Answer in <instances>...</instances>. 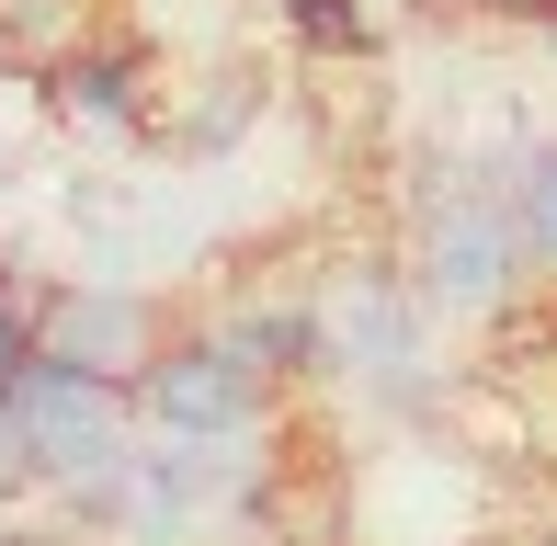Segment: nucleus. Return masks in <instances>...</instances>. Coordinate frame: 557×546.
Segmentation results:
<instances>
[{"label":"nucleus","mask_w":557,"mask_h":546,"mask_svg":"<svg viewBox=\"0 0 557 546\" xmlns=\"http://www.w3.org/2000/svg\"><path fill=\"white\" fill-rule=\"evenodd\" d=\"M546 46H557V23H546Z\"/></svg>","instance_id":"9b49d317"},{"label":"nucleus","mask_w":557,"mask_h":546,"mask_svg":"<svg viewBox=\"0 0 557 546\" xmlns=\"http://www.w3.org/2000/svg\"><path fill=\"white\" fill-rule=\"evenodd\" d=\"M500 206H512L523 262L557 273V137H512L500 148Z\"/></svg>","instance_id":"423d86ee"},{"label":"nucleus","mask_w":557,"mask_h":546,"mask_svg":"<svg viewBox=\"0 0 557 546\" xmlns=\"http://www.w3.org/2000/svg\"><path fill=\"white\" fill-rule=\"evenodd\" d=\"M12 296H23V273H12V262H0V308H12Z\"/></svg>","instance_id":"9d476101"},{"label":"nucleus","mask_w":557,"mask_h":546,"mask_svg":"<svg viewBox=\"0 0 557 546\" xmlns=\"http://www.w3.org/2000/svg\"><path fill=\"white\" fill-rule=\"evenodd\" d=\"M478 12H490V23H535V35H546V23H557V0H478Z\"/></svg>","instance_id":"1a4fd4ad"},{"label":"nucleus","mask_w":557,"mask_h":546,"mask_svg":"<svg viewBox=\"0 0 557 546\" xmlns=\"http://www.w3.org/2000/svg\"><path fill=\"white\" fill-rule=\"evenodd\" d=\"M523 239H512V206H500V171H467V160H433L421 183V239H410V285L433 319H500L523 296Z\"/></svg>","instance_id":"f257e3e1"},{"label":"nucleus","mask_w":557,"mask_h":546,"mask_svg":"<svg viewBox=\"0 0 557 546\" xmlns=\"http://www.w3.org/2000/svg\"><path fill=\"white\" fill-rule=\"evenodd\" d=\"M46 342L81 353V364L137 376V364L160 353V308H148V296H103V285H58V296H46Z\"/></svg>","instance_id":"20e7f679"},{"label":"nucleus","mask_w":557,"mask_h":546,"mask_svg":"<svg viewBox=\"0 0 557 546\" xmlns=\"http://www.w3.org/2000/svg\"><path fill=\"white\" fill-rule=\"evenodd\" d=\"M273 410V376L239 353V331H171L160 353L137 364V421L148 433H216V444H250Z\"/></svg>","instance_id":"f03ea898"},{"label":"nucleus","mask_w":557,"mask_h":546,"mask_svg":"<svg viewBox=\"0 0 557 546\" xmlns=\"http://www.w3.org/2000/svg\"><path fill=\"white\" fill-rule=\"evenodd\" d=\"M46 103L69 126H91V137H148L160 126L148 114V46L137 35H69L58 69H46Z\"/></svg>","instance_id":"7ed1b4c3"},{"label":"nucleus","mask_w":557,"mask_h":546,"mask_svg":"<svg viewBox=\"0 0 557 546\" xmlns=\"http://www.w3.org/2000/svg\"><path fill=\"white\" fill-rule=\"evenodd\" d=\"M250 114H262V91H250V80H206V103H194L171 137H183V148H227V137L250 126Z\"/></svg>","instance_id":"6e6552de"},{"label":"nucleus","mask_w":557,"mask_h":546,"mask_svg":"<svg viewBox=\"0 0 557 546\" xmlns=\"http://www.w3.org/2000/svg\"><path fill=\"white\" fill-rule=\"evenodd\" d=\"M227 331H239V353L262 364L273 387H285V376H331V364H342V353H331V308H296V296H273V308H239Z\"/></svg>","instance_id":"39448f33"},{"label":"nucleus","mask_w":557,"mask_h":546,"mask_svg":"<svg viewBox=\"0 0 557 546\" xmlns=\"http://www.w3.org/2000/svg\"><path fill=\"white\" fill-rule=\"evenodd\" d=\"M273 12H285V35L308 46V58H331V69L375 58V35H387V23H375V0H273Z\"/></svg>","instance_id":"0eeeda50"}]
</instances>
